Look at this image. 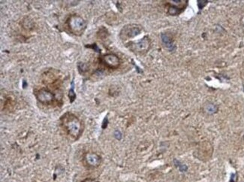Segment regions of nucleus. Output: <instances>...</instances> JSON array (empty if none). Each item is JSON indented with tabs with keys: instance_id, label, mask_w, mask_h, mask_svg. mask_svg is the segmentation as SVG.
Here are the masks:
<instances>
[{
	"instance_id": "7",
	"label": "nucleus",
	"mask_w": 244,
	"mask_h": 182,
	"mask_svg": "<svg viewBox=\"0 0 244 182\" xmlns=\"http://www.w3.org/2000/svg\"><path fill=\"white\" fill-rule=\"evenodd\" d=\"M141 32V28L136 25H129L125 26L121 32V36L124 35L125 37L127 38H133L136 36Z\"/></svg>"
},
{
	"instance_id": "11",
	"label": "nucleus",
	"mask_w": 244,
	"mask_h": 182,
	"mask_svg": "<svg viewBox=\"0 0 244 182\" xmlns=\"http://www.w3.org/2000/svg\"><path fill=\"white\" fill-rule=\"evenodd\" d=\"M174 163L176 165V166L179 168V169L181 171V172H186L188 169V167H187L186 165L183 164L182 163H180V161H178L176 159H174Z\"/></svg>"
},
{
	"instance_id": "12",
	"label": "nucleus",
	"mask_w": 244,
	"mask_h": 182,
	"mask_svg": "<svg viewBox=\"0 0 244 182\" xmlns=\"http://www.w3.org/2000/svg\"><path fill=\"white\" fill-rule=\"evenodd\" d=\"M68 96H69L70 102H72L75 99V98H76V95H75V91H74V83L73 82H72V87L69 90Z\"/></svg>"
},
{
	"instance_id": "8",
	"label": "nucleus",
	"mask_w": 244,
	"mask_h": 182,
	"mask_svg": "<svg viewBox=\"0 0 244 182\" xmlns=\"http://www.w3.org/2000/svg\"><path fill=\"white\" fill-rule=\"evenodd\" d=\"M161 37H162V42H163V43L165 44V45L166 46V47L168 48L169 50H171V51H172V50L174 49V45L173 39L171 35L167 33H162Z\"/></svg>"
},
{
	"instance_id": "16",
	"label": "nucleus",
	"mask_w": 244,
	"mask_h": 182,
	"mask_svg": "<svg viewBox=\"0 0 244 182\" xmlns=\"http://www.w3.org/2000/svg\"><path fill=\"white\" fill-rule=\"evenodd\" d=\"M236 179H237V175L234 174V175H231V178L230 182H236Z\"/></svg>"
},
{
	"instance_id": "13",
	"label": "nucleus",
	"mask_w": 244,
	"mask_h": 182,
	"mask_svg": "<svg viewBox=\"0 0 244 182\" xmlns=\"http://www.w3.org/2000/svg\"><path fill=\"white\" fill-rule=\"evenodd\" d=\"M207 1H203V0L198 1V6L199 9H202L207 5Z\"/></svg>"
},
{
	"instance_id": "5",
	"label": "nucleus",
	"mask_w": 244,
	"mask_h": 182,
	"mask_svg": "<svg viewBox=\"0 0 244 182\" xmlns=\"http://www.w3.org/2000/svg\"><path fill=\"white\" fill-rule=\"evenodd\" d=\"M101 62L108 68H117L120 64V60L114 54H108L104 55L101 58Z\"/></svg>"
},
{
	"instance_id": "1",
	"label": "nucleus",
	"mask_w": 244,
	"mask_h": 182,
	"mask_svg": "<svg viewBox=\"0 0 244 182\" xmlns=\"http://www.w3.org/2000/svg\"><path fill=\"white\" fill-rule=\"evenodd\" d=\"M60 125L67 135L75 141L78 140L84 132L82 121L71 112L65 113L59 119Z\"/></svg>"
},
{
	"instance_id": "14",
	"label": "nucleus",
	"mask_w": 244,
	"mask_h": 182,
	"mask_svg": "<svg viewBox=\"0 0 244 182\" xmlns=\"http://www.w3.org/2000/svg\"><path fill=\"white\" fill-rule=\"evenodd\" d=\"M81 182H100L98 180L95 178H85L84 180H83Z\"/></svg>"
},
{
	"instance_id": "9",
	"label": "nucleus",
	"mask_w": 244,
	"mask_h": 182,
	"mask_svg": "<svg viewBox=\"0 0 244 182\" xmlns=\"http://www.w3.org/2000/svg\"><path fill=\"white\" fill-rule=\"evenodd\" d=\"M204 111L208 114H213L217 112L218 111V107L211 102H207L206 103L204 106Z\"/></svg>"
},
{
	"instance_id": "3",
	"label": "nucleus",
	"mask_w": 244,
	"mask_h": 182,
	"mask_svg": "<svg viewBox=\"0 0 244 182\" xmlns=\"http://www.w3.org/2000/svg\"><path fill=\"white\" fill-rule=\"evenodd\" d=\"M35 96L37 100L42 105H53L57 102L56 96L52 91L45 87L35 90Z\"/></svg>"
},
{
	"instance_id": "6",
	"label": "nucleus",
	"mask_w": 244,
	"mask_h": 182,
	"mask_svg": "<svg viewBox=\"0 0 244 182\" xmlns=\"http://www.w3.org/2000/svg\"><path fill=\"white\" fill-rule=\"evenodd\" d=\"M150 42L148 37H144L143 39L135 43L134 45L131 46V49L137 52H143L147 51L150 48Z\"/></svg>"
},
{
	"instance_id": "15",
	"label": "nucleus",
	"mask_w": 244,
	"mask_h": 182,
	"mask_svg": "<svg viewBox=\"0 0 244 182\" xmlns=\"http://www.w3.org/2000/svg\"><path fill=\"white\" fill-rule=\"evenodd\" d=\"M115 137L117 138V139H118V140L121 139V138H122V134H121L120 132L116 131L115 132Z\"/></svg>"
},
{
	"instance_id": "10",
	"label": "nucleus",
	"mask_w": 244,
	"mask_h": 182,
	"mask_svg": "<svg viewBox=\"0 0 244 182\" xmlns=\"http://www.w3.org/2000/svg\"><path fill=\"white\" fill-rule=\"evenodd\" d=\"M167 12H168L169 14H171V15H176V14H180V10L179 9V8L175 7V6H170V7L168 8Z\"/></svg>"
},
{
	"instance_id": "4",
	"label": "nucleus",
	"mask_w": 244,
	"mask_h": 182,
	"mask_svg": "<svg viewBox=\"0 0 244 182\" xmlns=\"http://www.w3.org/2000/svg\"><path fill=\"white\" fill-rule=\"evenodd\" d=\"M84 164L88 169H96L101 163V157L99 154L95 152H86L83 157Z\"/></svg>"
},
{
	"instance_id": "2",
	"label": "nucleus",
	"mask_w": 244,
	"mask_h": 182,
	"mask_svg": "<svg viewBox=\"0 0 244 182\" xmlns=\"http://www.w3.org/2000/svg\"><path fill=\"white\" fill-rule=\"evenodd\" d=\"M66 25L71 33L75 35H81L86 27V23L80 16L72 14L66 20Z\"/></svg>"
}]
</instances>
